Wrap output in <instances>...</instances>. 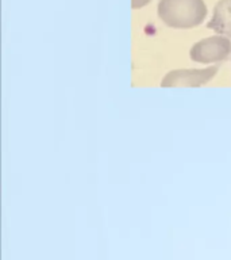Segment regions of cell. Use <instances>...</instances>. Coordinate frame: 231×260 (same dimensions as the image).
<instances>
[{"label":"cell","instance_id":"cell-2","mask_svg":"<svg viewBox=\"0 0 231 260\" xmlns=\"http://www.w3.org/2000/svg\"><path fill=\"white\" fill-rule=\"evenodd\" d=\"M231 56V40L224 36L207 37L190 48V60L199 64H214Z\"/></svg>","mask_w":231,"mask_h":260},{"label":"cell","instance_id":"cell-5","mask_svg":"<svg viewBox=\"0 0 231 260\" xmlns=\"http://www.w3.org/2000/svg\"><path fill=\"white\" fill-rule=\"evenodd\" d=\"M151 0H131V8L137 10V8H142L147 6Z\"/></svg>","mask_w":231,"mask_h":260},{"label":"cell","instance_id":"cell-1","mask_svg":"<svg viewBox=\"0 0 231 260\" xmlns=\"http://www.w3.org/2000/svg\"><path fill=\"white\" fill-rule=\"evenodd\" d=\"M158 18L172 28H192L204 22L207 6L204 0H160Z\"/></svg>","mask_w":231,"mask_h":260},{"label":"cell","instance_id":"cell-4","mask_svg":"<svg viewBox=\"0 0 231 260\" xmlns=\"http://www.w3.org/2000/svg\"><path fill=\"white\" fill-rule=\"evenodd\" d=\"M207 27L231 40V0H219Z\"/></svg>","mask_w":231,"mask_h":260},{"label":"cell","instance_id":"cell-3","mask_svg":"<svg viewBox=\"0 0 231 260\" xmlns=\"http://www.w3.org/2000/svg\"><path fill=\"white\" fill-rule=\"evenodd\" d=\"M219 71V65H211L203 69H174L164 76L161 80V87L170 88V87H195L207 84L216 76Z\"/></svg>","mask_w":231,"mask_h":260}]
</instances>
